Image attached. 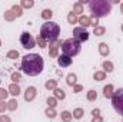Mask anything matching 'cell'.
Listing matches in <instances>:
<instances>
[{"mask_svg":"<svg viewBox=\"0 0 123 122\" xmlns=\"http://www.w3.org/2000/svg\"><path fill=\"white\" fill-rule=\"evenodd\" d=\"M44 115H46L47 118H50V119H55V118L57 116V112H56L53 108H46V109H44Z\"/></svg>","mask_w":123,"mask_h":122,"instance_id":"obj_26","label":"cell"},{"mask_svg":"<svg viewBox=\"0 0 123 122\" xmlns=\"http://www.w3.org/2000/svg\"><path fill=\"white\" fill-rule=\"evenodd\" d=\"M73 118H76V119H82L83 118V115H85V111L82 109V108H76L74 111H73Z\"/></svg>","mask_w":123,"mask_h":122,"instance_id":"obj_30","label":"cell"},{"mask_svg":"<svg viewBox=\"0 0 123 122\" xmlns=\"http://www.w3.org/2000/svg\"><path fill=\"white\" fill-rule=\"evenodd\" d=\"M0 47H1V40H0Z\"/></svg>","mask_w":123,"mask_h":122,"instance_id":"obj_46","label":"cell"},{"mask_svg":"<svg viewBox=\"0 0 123 122\" xmlns=\"http://www.w3.org/2000/svg\"><path fill=\"white\" fill-rule=\"evenodd\" d=\"M72 58H69V56H66V55H59V58H57V65L62 66V68H67V66H70L72 65Z\"/></svg>","mask_w":123,"mask_h":122,"instance_id":"obj_10","label":"cell"},{"mask_svg":"<svg viewBox=\"0 0 123 122\" xmlns=\"http://www.w3.org/2000/svg\"><path fill=\"white\" fill-rule=\"evenodd\" d=\"M3 17H4V20H7V22H13V20H16V16H14V13H13L12 10H6L4 14H3Z\"/></svg>","mask_w":123,"mask_h":122,"instance_id":"obj_28","label":"cell"},{"mask_svg":"<svg viewBox=\"0 0 123 122\" xmlns=\"http://www.w3.org/2000/svg\"><path fill=\"white\" fill-rule=\"evenodd\" d=\"M52 16H53V12H52L50 9H44V10L42 12V19L46 20V22H50Z\"/></svg>","mask_w":123,"mask_h":122,"instance_id":"obj_22","label":"cell"},{"mask_svg":"<svg viewBox=\"0 0 123 122\" xmlns=\"http://www.w3.org/2000/svg\"><path fill=\"white\" fill-rule=\"evenodd\" d=\"M60 116H62V121L63 122H70L73 119V115H72V112H69V111H63L60 114Z\"/></svg>","mask_w":123,"mask_h":122,"instance_id":"obj_27","label":"cell"},{"mask_svg":"<svg viewBox=\"0 0 123 122\" xmlns=\"http://www.w3.org/2000/svg\"><path fill=\"white\" fill-rule=\"evenodd\" d=\"M44 88H46L47 91H55V89L57 88V81H56V79H49V81H46Z\"/></svg>","mask_w":123,"mask_h":122,"instance_id":"obj_17","label":"cell"},{"mask_svg":"<svg viewBox=\"0 0 123 122\" xmlns=\"http://www.w3.org/2000/svg\"><path fill=\"white\" fill-rule=\"evenodd\" d=\"M113 93H115V86H113L112 83H109V85H106V86L103 88V96H105L106 99H112Z\"/></svg>","mask_w":123,"mask_h":122,"instance_id":"obj_12","label":"cell"},{"mask_svg":"<svg viewBox=\"0 0 123 122\" xmlns=\"http://www.w3.org/2000/svg\"><path fill=\"white\" fill-rule=\"evenodd\" d=\"M17 106H19V105H17V101H16L14 98H13V99H10V101L7 102V109H9L10 112H14V111L17 109Z\"/></svg>","mask_w":123,"mask_h":122,"instance_id":"obj_25","label":"cell"},{"mask_svg":"<svg viewBox=\"0 0 123 122\" xmlns=\"http://www.w3.org/2000/svg\"><path fill=\"white\" fill-rule=\"evenodd\" d=\"M97 49H99V55H100V56H105V58H106V56L110 53V47H109V45L105 43V42L99 43V45H97Z\"/></svg>","mask_w":123,"mask_h":122,"instance_id":"obj_11","label":"cell"},{"mask_svg":"<svg viewBox=\"0 0 123 122\" xmlns=\"http://www.w3.org/2000/svg\"><path fill=\"white\" fill-rule=\"evenodd\" d=\"M9 93L12 95V96H19L20 93H22V89H20V86H19V83H10L9 85Z\"/></svg>","mask_w":123,"mask_h":122,"instance_id":"obj_13","label":"cell"},{"mask_svg":"<svg viewBox=\"0 0 123 122\" xmlns=\"http://www.w3.org/2000/svg\"><path fill=\"white\" fill-rule=\"evenodd\" d=\"M9 96V91H6L4 88H0V102L6 101V98Z\"/></svg>","mask_w":123,"mask_h":122,"instance_id":"obj_36","label":"cell"},{"mask_svg":"<svg viewBox=\"0 0 123 122\" xmlns=\"http://www.w3.org/2000/svg\"><path fill=\"white\" fill-rule=\"evenodd\" d=\"M59 34H60V26L55 22H46L42 25L40 27V37H43L46 42H56L59 40Z\"/></svg>","mask_w":123,"mask_h":122,"instance_id":"obj_3","label":"cell"},{"mask_svg":"<svg viewBox=\"0 0 123 122\" xmlns=\"http://www.w3.org/2000/svg\"><path fill=\"white\" fill-rule=\"evenodd\" d=\"M89 10L90 16L94 17H105L109 16L112 12V3L107 0H90L89 1Z\"/></svg>","mask_w":123,"mask_h":122,"instance_id":"obj_2","label":"cell"},{"mask_svg":"<svg viewBox=\"0 0 123 122\" xmlns=\"http://www.w3.org/2000/svg\"><path fill=\"white\" fill-rule=\"evenodd\" d=\"M73 39L77 40L79 43L89 40V32H87V29L80 27V26H79V27H74V29H73Z\"/></svg>","mask_w":123,"mask_h":122,"instance_id":"obj_7","label":"cell"},{"mask_svg":"<svg viewBox=\"0 0 123 122\" xmlns=\"http://www.w3.org/2000/svg\"><path fill=\"white\" fill-rule=\"evenodd\" d=\"M6 111H7V102L1 101V102H0V114H4Z\"/></svg>","mask_w":123,"mask_h":122,"instance_id":"obj_38","label":"cell"},{"mask_svg":"<svg viewBox=\"0 0 123 122\" xmlns=\"http://www.w3.org/2000/svg\"><path fill=\"white\" fill-rule=\"evenodd\" d=\"M77 3H79V4H82V6H83V4H89V1H87V0H79Z\"/></svg>","mask_w":123,"mask_h":122,"instance_id":"obj_43","label":"cell"},{"mask_svg":"<svg viewBox=\"0 0 123 122\" xmlns=\"http://www.w3.org/2000/svg\"><path fill=\"white\" fill-rule=\"evenodd\" d=\"M53 96H55L57 101H63V99L66 98V92L63 91V89H60V88H56V89L53 91Z\"/></svg>","mask_w":123,"mask_h":122,"instance_id":"obj_18","label":"cell"},{"mask_svg":"<svg viewBox=\"0 0 123 122\" xmlns=\"http://www.w3.org/2000/svg\"><path fill=\"white\" fill-rule=\"evenodd\" d=\"M76 82H77V76H76V73H69L67 76H66V83L69 85V86H74L76 85Z\"/></svg>","mask_w":123,"mask_h":122,"instance_id":"obj_16","label":"cell"},{"mask_svg":"<svg viewBox=\"0 0 123 122\" xmlns=\"http://www.w3.org/2000/svg\"><path fill=\"white\" fill-rule=\"evenodd\" d=\"M112 105L117 114L123 115V88L115 91L113 96H112Z\"/></svg>","mask_w":123,"mask_h":122,"instance_id":"obj_5","label":"cell"},{"mask_svg":"<svg viewBox=\"0 0 123 122\" xmlns=\"http://www.w3.org/2000/svg\"><path fill=\"white\" fill-rule=\"evenodd\" d=\"M44 69V61L39 53H29L22 58V70L27 76H37Z\"/></svg>","mask_w":123,"mask_h":122,"instance_id":"obj_1","label":"cell"},{"mask_svg":"<svg viewBox=\"0 0 123 122\" xmlns=\"http://www.w3.org/2000/svg\"><path fill=\"white\" fill-rule=\"evenodd\" d=\"M0 122H12V118L9 115H0Z\"/></svg>","mask_w":123,"mask_h":122,"instance_id":"obj_40","label":"cell"},{"mask_svg":"<svg viewBox=\"0 0 123 122\" xmlns=\"http://www.w3.org/2000/svg\"><path fill=\"white\" fill-rule=\"evenodd\" d=\"M79 23H80V27H89L90 26V16H86V14H82L79 16Z\"/></svg>","mask_w":123,"mask_h":122,"instance_id":"obj_14","label":"cell"},{"mask_svg":"<svg viewBox=\"0 0 123 122\" xmlns=\"http://www.w3.org/2000/svg\"><path fill=\"white\" fill-rule=\"evenodd\" d=\"M102 68H103V72H105V73H112V72L115 70V65L110 61H105L102 63Z\"/></svg>","mask_w":123,"mask_h":122,"instance_id":"obj_15","label":"cell"},{"mask_svg":"<svg viewBox=\"0 0 123 122\" xmlns=\"http://www.w3.org/2000/svg\"><path fill=\"white\" fill-rule=\"evenodd\" d=\"M46 102H47V108H53V109H55V108L57 106V99H56L55 96H49Z\"/></svg>","mask_w":123,"mask_h":122,"instance_id":"obj_29","label":"cell"},{"mask_svg":"<svg viewBox=\"0 0 123 122\" xmlns=\"http://www.w3.org/2000/svg\"><path fill=\"white\" fill-rule=\"evenodd\" d=\"M83 91V85H79V83H76L74 86H73V92L74 93H79V92Z\"/></svg>","mask_w":123,"mask_h":122,"instance_id":"obj_39","label":"cell"},{"mask_svg":"<svg viewBox=\"0 0 123 122\" xmlns=\"http://www.w3.org/2000/svg\"><path fill=\"white\" fill-rule=\"evenodd\" d=\"M36 43L39 45V47H40V49H44V47H47V42H46L43 37H40V36H37V39H36Z\"/></svg>","mask_w":123,"mask_h":122,"instance_id":"obj_35","label":"cell"},{"mask_svg":"<svg viewBox=\"0 0 123 122\" xmlns=\"http://www.w3.org/2000/svg\"><path fill=\"white\" fill-rule=\"evenodd\" d=\"M67 22H69L70 25H76V23H79V17H77L73 12H69V14H67Z\"/></svg>","mask_w":123,"mask_h":122,"instance_id":"obj_24","label":"cell"},{"mask_svg":"<svg viewBox=\"0 0 123 122\" xmlns=\"http://www.w3.org/2000/svg\"><path fill=\"white\" fill-rule=\"evenodd\" d=\"M92 115H93V116H99V115H100V109H99V108L93 109V111H92Z\"/></svg>","mask_w":123,"mask_h":122,"instance_id":"obj_41","label":"cell"},{"mask_svg":"<svg viewBox=\"0 0 123 122\" xmlns=\"http://www.w3.org/2000/svg\"><path fill=\"white\" fill-rule=\"evenodd\" d=\"M93 79H94V81H97V82H102V81H105V79H106V73H105L103 70H97V72H94V73H93Z\"/></svg>","mask_w":123,"mask_h":122,"instance_id":"obj_21","label":"cell"},{"mask_svg":"<svg viewBox=\"0 0 123 122\" xmlns=\"http://www.w3.org/2000/svg\"><path fill=\"white\" fill-rule=\"evenodd\" d=\"M10 79H12V83H19V82L22 81V75H20V72H13L12 76H10Z\"/></svg>","mask_w":123,"mask_h":122,"instance_id":"obj_31","label":"cell"},{"mask_svg":"<svg viewBox=\"0 0 123 122\" xmlns=\"http://www.w3.org/2000/svg\"><path fill=\"white\" fill-rule=\"evenodd\" d=\"M20 6H22V9H31L34 6V1L33 0H22Z\"/></svg>","mask_w":123,"mask_h":122,"instance_id":"obj_32","label":"cell"},{"mask_svg":"<svg viewBox=\"0 0 123 122\" xmlns=\"http://www.w3.org/2000/svg\"><path fill=\"white\" fill-rule=\"evenodd\" d=\"M106 33V27L105 26H97L96 29H93V34H96V36H103Z\"/></svg>","mask_w":123,"mask_h":122,"instance_id":"obj_34","label":"cell"},{"mask_svg":"<svg viewBox=\"0 0 123 122\" xmlns=\"http://www.w3.org/2000/svg\"><path fill=\"white\" fill-rule=\"evenodd\" d=\"M36 96H37V89L34 86H27V89L25 91V95H23L25 101L26 102H31V101H34Z\"/></svg>","mask_w":123,"mask_h":122,"instance_id":"obj_9","label":"cell"},{"mask_svg":"<svg viewBox=\"0 0 123 122\" xmlns=\"http://www.w3.org/2000/svg\"><path fill=\"white\" fill-rule=\"evenodd\" d=\"M62 40H56L52 42L49 46V56L50 58H59V47H62Z\"/></svg>","mask_w":123,"mask_h":122,"instance_id":"obj_8","label":"cell"},{"mask_svg":"<svg viewBox=\"0 0 123 122\" xmlns=\"http://www.w3.org/2000/svg\"><path fill=\"white\" fill-rule=\"evenodd\" d=\"M90 26H93V29H96L99 26V19L94 17V16H90Z\"/></svg>","mask_w":123,"mask_h":122,"instance_id":"obj_37","label":"cell"},{"mask_svg":"<svg viewBox=\"0 0 123 122\" xmlns=\"http://www.w3.org/2000/svg\"><path fill=\"white\" fill-rule=\"evenodd\" d=\"M92 122H103V118H102L100 115H99V116H93Z\"/></svg>","mask_w":123,"mask_h":122,"instance_id":"obj_42","label":"cell"},{"mask_svg":"<svg viewBox=\"0 0 123 122\" xmlns=\"http://www.w3.org/2000/svg\"><path fill=\"white\" fill-rule=\"evenodd\" d=\"M80 49H82L80 43L77 40H74L73 37L72 39H66L62 43V55H66L69 58H73V56L79 55L80 53Z\"/></svg>","mask_w":123,"mask_h":122,"instance_id":"obj_4","label":"cell"},{"mask_svg":"<svg viewBox=\"0 0 123 122\" xmlns=\"http://www.w3.org/2000/svg\"><path fill=\"white\" fill-rule=\"evenodd\" d=\"M86 99L89 101V102H93V101H96L97 99V92L90 89V91L87 92V95H86Z\"/></svg>","mask_w":123,"mask_h":122,"instance_id":"obj_33","label":"cell"},{"mask_svg":"<svg viewBox=\"0 0 123 122\" xmlns=\"http://www.w3.org/2000/svg\"><path fill=\"white\" fill-rule=\"evenodd\" d=\"M0 83H1V81H0Z\"/></svg>","mask_w":123,"mask_h":122,"instance_id":"obj_47","label":"cell"},{"mask_svg":"<svg viewBox=\"0 0 123 122\" xmlns=\"http://www.w3.org/2000/svg\"><path fill=\"white\" fill-rule=\"evenodd\" d=\"M20 43H22V46L25 49H33L36 46V40L33 39V36L29 32H23L20 34Z\"/></svg>","mask_w":123,"mask_h":122,"instance_id":"obj_6","label":"cell"},{"mask_svg":"<svg viewBox=\"0 0 123 122\" xmlns=\"http://www.w3.org/2000/svg\"><path fill=\"white\" fill-rule=\"evenodd\" d=\"M120 12H122V14H123V3H120Z\"/></svg>","mask_w":123,"mask_h":122,"instance_id":"obj_44","label":"cell"},{"mask_svg":"<svg viewBox=\"0 0 123 122\" xmlns=\"http://www.w3.org/2000/svg\"><path fill=\"white\" fill-rule=\"evenodd\" d=\"M72 12H73L76 16H82V14H83V12H85V9H83V6H82V4H79V3L76 1V3L73 4V10H72Z\"/></svg>","mask_w":123,"mask_h":122,"instance_id":"obj_19","label":"cell"},{"mask_svg":"<svg viewBox=\"0 0 123 122\" xmlns=\"http://www.w3.org/2000/svg\"><path fill=\"white\" fill-rule=\"evenodd\" d=\"M120 30H122V32H123V23H122V26H120Z\"/></svg>","mask_w":123,"mask_h":122,"instance_id":"obj_45","label":"cell"},{"mask_svg":"<svg viewBox=\"0 0 123 122\" xmlns=\"http://www.w3.org/2000/svg\"><path fill=\"white\" fill-rule=\"evenodd\" d=\"M13 13H14V16L16 17H22L23 16V9H22V6L20 4H14V6H12V9H10Z\"/></svg>","mask_w":123,"mask_h":122,"instance_id":"obj_20","label":"cell"},{"mask_svg":"<svg viewBox=\"0 0 123 122\" xmlns=\"http://www.w3.org/2000/svg\"><path fill=\"white\" fill-rule=\"evenodd\" d=\"M19 56H20V53H19V50H16V49H12V50H9V52L6 53V58H7V59H12V61L17 59Z\"/></svg>","mask_w":123,"mask_h":122,"instance_id":"obj_23","label":"cell"}]
</instances>
